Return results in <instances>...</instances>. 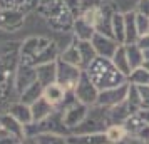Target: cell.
Returning a JSON list of instances; mask_svg holds the SVG:
<instances>
[{"mask_svg":"<svg viewBox=\"0 0 149 144\" xmlns=\"http://www.w3.org/2000/svg\"><path fill=\"white\" fill-rule=\"evenodd\" d=\"M59 49L57 44L47 37H29L22 42L19 49V59L22 64H27L37 67L45 62H54L59 59Z\"/></svg>","mask_w":149,"mask_h":144,"instance_id":"6da1fadb","label":"cell"},{"mask_svg":"<svg viewBox=\"0 0 149 144\" xmlns=\"http://www.w3.org/2000/svg\"><path fill=\"white\" fill-rule=\"evenodd\" d=\"M84 72L87 74L91 82L99 89V92L106 89H112V87H117L121 84L127 82V77L116 69L111 59H104V57H95Z\"/></svg>","mask_w":149,"mask_h":144,"instance_id":"7a4b0ae2","label":"cell"},{"mask_svg":"<svg viewBox=\"0 0 149 144\" xmlns=\"http://www.w3.org/2000/svg\"><path fill=\"white\" fill-rule=\"evenodd\" d=\"M39 14L44 15L47 19L49 25L55 30H67L72 29L75 17L74 14L69 10V7L64 3V0H57V2H49V3H39Z\"/></svg>","mask_w":149,"mask_h":144,"instance_id":"3957f363","label":"cell"},{"mask_svg":"<svg viewBox=\"0 0 149 144\" xmlns=\"http://www.w3.org/2000/svg\"><path fill=\"white\" fill-rule=\"evenodd\" d=\"M112 124L109 109L101 107V106H92L89 107V112L86 119L75 127L70 134H95V132H104L109 126Z\"/></svg>","mask_w":149,"mask_h":144,"instance_id":"277c9868","label":"cell"},{"mask_svg":"<svg viewBox=\"0 0 149 144\" xmlns=\"http://www.w3.org/2000/svg\"><path fill=\"white\" fill-rule=\"evenodd\" d=\"M82 70L81 67L77 65H72V64H67V62L57 59V82L61 84L65 90H74L79 79L82 76Z\"/></svg>","mask_w":149,"mask_h":144,"instance_id":"5b68a950","label":"cell"},{"mask_svg":"<svg viewBox=\"0 0 149 144\" xmlns=\"http://www.w3.org/2000/svg\"><path fill=\"white\" fill-rule=\"evenodd\" d=\"M74 96L81 104H86V106H89V107H92V106L97 104V99H99V89L91 82V79L87 77L86 72H82L81 79H79V82H77V86H75Z\"/></svg>","mask_w":149,"mask_h":144,"instance_id":"8992f818","label":"cell"},{"mask_svg":"<svg viewBox=\"0 0 149 144\" xmlns=\"http://www.w3.org/2000/svg\"><path fill=\"white\" fill-rule=\"evenodd\" d=\"M127 89H129V82L121 84V86L112 87V89L101 90L95 106H101V107H106V109H111V107H114V106H119V104H122L126 101V97H127Z\"/></svg>","mask_w":149,"mask_h":144,"instance_id":"52a82bcc","label":"cell"},{"mask_svg":"<svg viewBox=\"0 0 149 144\" xmlns=\"http://www.w3.org/2000/svg\"><path fill=\"white\" fill-rule=\"evenodd\" d=\"M34 82H37L35 67L19 62V65H17V69H15V72H14V89H15V92L20 96L22 92L27 89V87H30Z\"/></svg>","mask_w":149,"mask_h":144,"instance_id":"ba28073f","label":"cell"},{"mask_svg":"<svg viewBox=\"0 0 149 144\" xmlns=\"http://www.w3.org/2000/svg\"><path fill=\"white\" fill-rule=\"evenodd\" d=\"M25 12L12 10V8H0V30L3 32H17L24 27Z\"/></svg>","mask_w":149,"mask_h":144,"instance_id":"9c48e42d","label":"cell"},{"mask_svg":"<svg viewBox=\"0 0 149 144\" xmlns=\"http://www.w3.org/2000/svg\"><path fill=\"white\" fill-rule=\"evenodd\" d=\"M91 44H92L97 57H104V59H112L114 52L121 45L114 37L99 34V32H95V35L92 37V40H91Z\"/></svg>","mask_w":149,"mask_h":144,"instance_id":"30bf717a","label":"cell"},{"mask_svg":"<svg viewBox=\"0 0 149 144\" xmlns=\"http://www.w3.org/2000/svg\"><path fill=\"white\" fill-rule=\"evenodd\" d=\"M61 111L64 112V124H65L67 129L72 132V131L86 119V116H87V112H89V106L81 104L77 101V102H74L72 106H69V107L61 109Z\"/></svg>","mask_w":149,"mask_h":144,"instance_id":"8fae6325","label":"cell"},{"mask_svg":"<svg viewBox=\"0 0 149 144\" xmlns=\"http://www.w3.org/2000/svg\"><path fill=\"white\" fill-rule=\"evenodd\" d=\"M126 131L131 137H134L141 143H149V124L142 119L139 114H132L127 121L124 122Z\"/></svg>","mask_w":149,"mask_h":144,"instance_id":"7c38bea8","label":"cell"},{"mask_svg":"<svg viewBox=\"0 0 149 144\" xmlns=\"http://www.w3.org/2000/svg\"><path fill=\"white\" fill-rule=\"evenodd\" d=\"M72 34H74L75 40L91 42L92 37L95 35V29H94V25H91L86 19H82L79 15V17H75L74 24H72Z\"/></svg>","mask_w":149,"mask_h":144,"instance_id":"4fadbf2b","label":"cell"},{"mask_svg":"<svg viewBox=\"0 0 149 144\" xmlns=\"http://www.w3.org/2000/svg\"><path fill=\"white\" fill-rule=\"evenodd\" d=\"M55 109H57V107H54L45 97L42 96L40 99H37V101L30 106V111H32V122H40L44 119H47L49 116H52L55 112Z\"/></svg>","mask_w":149,"mask_h":144,"instance_id":"5bb4252c","label":"cell"},{"mask_svg":"<svg viewBox=\"0 0 149 144\" xmlns=\"http://www.w3.org/2000/svg\"><path fill=\"white\" fill-rule=\"evenodd\" d=\"M67 92H69V90H65L59 82H52V84H49V86L44 87V94H42V96L45 97L49 102L54 106V107L59 109L62 104H64V101H65Z\"/></svg>","mask_w":149,"mask_h":144,"instance_id":"9a60e30c","label":"cell"},{"mask_svg":"<svg viewBox=\"0 0 149 144\" xmlns=\"http://www.w3.org/2000/svg\"><path fill=\"white\" fill-rule=\"evenodd\" d=\"M35 72H37V82H40L44 87L52 82H57V61L37 65Z\"/></svg>","mask_w":149,"mask_h":144,"instance_id":"2e32d148","label":"cell"},{"mask_svg":"<svg viewBox=\"0 0 149 144\" xmlns=\"http://www.w3.org/2000/svg\"><path fill=\"white\" fill-rule=\"evenodd\" d=\"M7 114H10L14 119H17V121L20 124H24V126L32 124V111H30V106L20 102V101L10 104L8 109H7Z\"/></svg>","mask_w":149,"mask_h":144,"instance_id":"e0dca14e","label":"cell"},{"mask_svg":"<svg viewBox=\"0 0 149 144\" xmlns=\"http://www.w3.org/2000/svg\"><path fill=\"white\" fill-rule=\"evenodd\" d=\"M0 127L2 129L8 131L10 134H14L15 137H19V139H25V126L24 124H20L17 119H14V117L10 116V114H2L0 116Z\"/></svg>","mask_w":149,"mask_h":144,"instance_id":"ac0fdd59","label":"cell"},{"mask_svg":"<svg viewBox=\"0 0 149 144\" xmlns=\"http://www.w3.org/2000/svg\"><path fill=\"white\" fill-rule=\"evenodd\" d=\"M69 144H111L104 132H95V134H70L67 137Z\"/></svg>","mask_w":149,"mask_h":144,"instance_id":"d6986e66","label":"cell"},{"mask_svg":"<svg viewBox=\"0 0 149 144\" xmlns=\"http://www.w3.org/2000/svg\"><path fill=\"white\" fill-rule=\"evenodd\" d=\"M112 64L116 65V69L121 72V74H124L126 77H129V74H131V65H129V61H127V54H126V47H124V44H121L119 47H117V50L114 52V55H112Z\"/></svg>","mask_w":149,"mask_h":144,"instance_id":"ffe728a7","label":"cell"},{"mask_svg":"<svg viewBox=\"0 0 149 144\" xmlns=\"http://www.w3.org/2000/svg\"><path fill=\"white\" fill-rule=\"evenodd\" d=\"M124 47H126L127 61H129V65H131V72L134 69L142 67V64H144V54H142L141 47L137 44H124Z\"/></svg>","mask_w":149,"mask_h":144,"instance_id":"44dd1931","label":"cell"},{"mask_svg":"<svg viewBox=\"0 0 149 144\" xmlns=\"http://www.w3.org/2000/svg\"><path fill=\"white\" fill-rule=\"evenodd\" d=\"M104 134H106V137L109 139L111 144H121L129 136L127 131H126V126L124 124H119V122H112L107 129L104 131Z\"/></svg>","mask_w":149,"mask_h":144,"instance_id":"7402d4cb","label":"cell"},{"mask_svg":"<svg viewBox=\"0 0 149 144\" xmlns=\"http://www.w3.org/2000/svg\"><path fill=\"white\" fill-rule=\"evenodd\" d=\"M124 29H126L124 44H136L139 39L137 29H136V12H126L124 14Z\"/></svg>","mask_w":149,"mask_h":144,"instance_id":"603a6c76","label":"cell"},{"mask_svg":"<svg viewBox=\"0 0 149 144\" xmlns=\"http://www.w3.org/2000/svg\"><path fill=\"white\" fill-rule=\"evenodd\" d=\"M75 42H77V49H79V54H81V67L82 70H86L91 65V62L97 57V54H95L91 42H81V40H75Z\"/></svg>","mask_w":149,"mask_h":144,"instance_id":"cb8c5ba5","label":"cell"},{"mask_svg":"<svg viewBox=\"0 0 149 144\" xmlns=\"http://www.w3.org/2000/svg\"><path fill=\"white\" fill-rule=\"evenodd\" d=\"M59 59L64 61V62H67V64H72V65L81 67V54H79V49H77V42H75V39L70 42L64 50H62L61 54H59Z\"/></svg>","mask_w":149,"mask_h":144,"instance_id":"d4e9b609","label":"cell"},{"mask_svg":"<svg viewBox=\"0 0 149 144\" xmlns=\"http://www.w3.org/2000/svg\"><path fill=\"white\" fill-rule=\"evenodd\" d=\"M35 7H39V0H0V8H12V10L29 12Z\"/></svg>","mask_w":149,"mask_h":144,"instance_id":"484cf974","label":"cell"},{"mask_svg":"<svg viewBox=\"0 0 149 144\" xmlns=\"http://www.w3.org/2000/svg\"><path fill=\"white\" fill-rule=\"evenodd\" d=\"M42 94H44V86H42L40 82H34L30 87H27V89L19 96V99H20V102L27 104V106H32L37 99H40Z\"/></svg>","mask_w":149,"mask_h":144,"instance_id":"4316f807","label":"cell"},{"mask_svg":"<svg viewBox=\"0 0 149 144\" xmlns=\"http://www.w3.org/2000/svg\"><path fill=\"white\" fill-rule=\"evenodd\" d=\"M111 32H112V37L119 44H124L126 40V29H124V14L121 12H116L112 15V24H111Z\"/></svg>","mask_w":149,"mask_h":144,"instance_id":"83f0119b","label":"cell"},{"mask_svg":"<svg viewBox=\"0 0 149 144\" xmlns=\"http://www.w3.org/2000/svg\"><path fill=\"white\" fill-rule=\"evenodd\" d=\"M126 102H127L129 109L132 114H137L141 111V96H139V89L137 86L129 82V89H127V97H126Z\"/></svg>","mask_w":149,"mask_h":144,"instance_id":"f1b7e54d","label":"cell"},{"mask_svg":"<svg viewBox=\"0 0 149 144\" xmlns=\"http://www.w3.org/2000/svg\"><path fill=\"white\" fill-rule=\"evenodd\" d=\"M127 82L134 84V86H149V70L144 67L134 69L127 77Z\"/></svg>","mask_w":149,"mask_h":144,"instance_id":"f546056e","label":"cell"},{"mask_svg":"<svg viewBox=\"0 0 149 144\" xmlns=\"http://www.w3.org/2000/svg\"><path fill=\"white\" fill-rule=\"evenodd\" d=\"M69 136L62 134H39L35 136L37 144H69Z\"/></svg>","mask_w":149,"mask_h":144,"instance_id":"4dcf8cb0","label":"cell"},{"mask_svg":"<svg viewBox=\"0 0 149 144\" xmlns=\"http://www.w3.org/2000/svg\"><path fill=\"white\" fill-rule=\"evenodd\" d=\"M136 29H137L139 37L149 34V17L141 15V14H137V12H136ZM137 40H139V39H137Z\"/></svg>","mask_w":149,"mask_h":144,"instance_id":"1f68e13d","label":"cell"},{"mask_svg":"<svg viewBox=\"0 0 149 144\" xmlns=\"http://www.w3.org/2000/svg\"><path fill=\"white\" fill-rule=\"evenodd\" d=\"M141 96V111H149V86H137Z\"/></svg>","mask_w":149,"mask_h":144,"instance_id":"d6a6232c","label":"cell"},{"mask_svg":"<svg viewBox=\"0 0 149 144\" xmlns=\"http://www.w3.org/2000/svg\"><path fill=\"white\" fill-rule=\"evenodd\" d=\"M20 141L22 139L15 137L14 134H10L8 131L0 127V144H20Z\"/></svg>","mask_w":149,"mask_h":144,"instance_id":"836d02e7","label":"cell"},{"mask_svg":"<svg viewBox=\"0 0 149 144\" xmlns=\"http://www.w3.org/2000/svg\"><path fill=\"white\" fill-rule=\"evenodd\" d=\"M136 44L141 47L142 54H144V61H148V59H149V34L139 37V40L136 42Z\"/></svg>","mask_w":149,"mask_h":144,"instance_id":"e575fe53","label":"cell"},{"mask_svg":"<svg viewBox=\"0 0 149 144\" xmlns=\"http://www.w3.org/2000/svg\"><path fill=\"white\" fill-rule=\"evenodd\" d=\"M136 12L141 14V15L149 17V0H139V2H137V8H136Z\"/></svg>","mask_w":149,"mask_h":144,"instance_id":"d590c367","label":"cell"},{"mask_svg":"<svg viewBox=\"0 0 149 144\" xmlns=\"http://www.w3.org/2000/svg\"><path fill=\"white\" fill-rule=\"evenodd\" d=\"M20 144H37V139L35 137H25L20 141Z\"/></svg>","mask_w":149,"mask_h":144,"instance_id":"8d00e7d4","label":"cell"},{"mask_svg":"<svg viewBox=\"0 0 149 144\" xmlns=\"http://www.w3.org/2000/svg\"><path fill=\"white\" fill-rule=\"evenodd\" d=\"M137 114H139V116H141L142 119H144V121H146V122L149 124V111H139Z\"/></svg>","mask_w":149,"mask_h":144,"instance_id":"74e56055","label":"cell"},{"mask_svg":"<svg viewBox=\"0 0 149 144\" xmlns=\"http://www.w3.org/2000/svg\"><path fill=\"white\" fill-rule=\"evenodd\" d=\"M10 50H12V47H10V49H3V47H2V45H0V59H2L3 55L10 54Z\"/></svg>","mask_w":149,"mask_h":144,"instance_id":"f35d334b","label":"cell"},{"mask_svg":"<svg viewBox=\"0 0 149 144\" xmlns=\"http://www.w3.org/2000/svg\"><path fill=\"white\" fill-rule=\"evenodd\" d=\"M142 67L146 69V70H149V59H148V61H144V64H142Z\"/></svg>","mask_w":149,"mask_h":144,"instance_id":"ab89813d","label":"cell"},{"mask_svg":"<svg viewBox=\"0 0 149 144\" xmlns=\"http://www.w3.org/2000/svg\"><path fill=\"white\" fill-rule=\"evenodd\" d=\"M49 2H57V0H39V3H49Z\"/></svg>","mask_w":149,"mask_h":144,"instance_id":"60d3db41","label":"cell"},{"mask_svg":"<svg viewBox=\"0 0 149 144\" xmlns=\"http://www.w3.org/2000/svg\"><path fill=\"white\" fill-rule=\"evenodd\" d=\"M148 144H149V143H148Z\"/></svg>","mask_w":149,"mask_h":144,"instance_id":"b9f144b4","label":"cell"}]
</instances>
